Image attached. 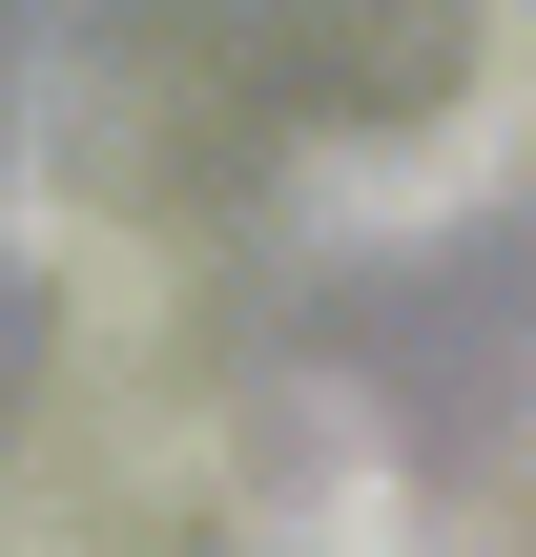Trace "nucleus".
<instances>
[{
  "label": "nucleus",
  "instance_id": "f257e3e1",
  "mask_svg": "<svg viewBox=\"0 0 536 557\" xmlns=\"http://www.w3.org/2000/svg\"><path fill=\"white\" fill-rule=\"evenodd\" d=\"M0 557H124V517L83 475H0Z\"/></svg>",
  "mask_w": 536,
  "mask_h": 557
}]
</instances>
